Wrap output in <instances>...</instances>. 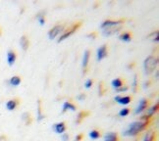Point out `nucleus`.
Instances as JSON below:
<instances>
[{"instance_id":"f257e3e1","label":"nucleus","mask_w":159,"mask_h":141,"mask_svg":"<svg viewBox=\"0 0 159 141\" xmlns=\"http://www.w3.org/2000/svg\"><path fill=\"white\" fill-rule=\"evenodd\" d=\"M148 126V121L143 120L134 121L131 124L128 125L125 130L122 132V136L124 137H136L140 132H143Z\"/></svg>"},{"instance_id":"f03ea898","label":"nucleus","mask_w":159,"mask_h":141,"mask_svg":"<svg viewBox=\"0 0 159 141\" xmlns=\"http://www.w3.org/2000/svg\"><path fill=\"white\" fill-rule=\"evenodd\" d=\"M158 66V59L154 56H148L146 57L143 61V71L145 75H150L154 73Z\"/></svg>"},{"instance_id":"7ed1b4c3","label":"nucleus","mask_w":159,"mask_h":141,"mask_svg":"<svg viewBox=\"0 0 159 141\" xmlns=\"http://www.w3.org/2000/svg\"><path fill=\"white\" fill-rule=\"evenodd\" d=\"M64 29H65V27L62 26V24H56V26H54L52 29L48 30V33H47L48 38L50 40H53L56 38L57 36H60L64 32Z\"/></svg>"},{"instance_id":"20e7f679","label":"nucleus","mask_w":159,"mask_h":141,"mask_svg":"<svg viewBox=\"0 0 159 141\" xmlns=\"http://www.w3.org/2000/svg\"><path fill=\"white\" fill-rule=\"evenodd\" d=\"M123 20H105L103 21L100 24V29H110L118 26H123Z\"/></svg>"},{"instance_id":"39448f33","label":"nucleus","mask_w":159,"mask_h":141,"mask_svg":"<svg viewBox=\"0 0 159 141\" xmlns=\"http://www.w3.org/2000/svg\"><path fill=\"white\" fill-rule=\"evenodd\" d=\"M79 27H80V24H74V26H73L71 29H67V30H64V32L62 33V34L59 36L58 40H57L58 43H60V42H62V41H64L66 39H68L72 34H74L76 33V30L78 29Z\"/></svg>"},{"instance_id":"423d86ee","label":"nucleus","mask_w":159,"mask_h":141,"mask_svg":"<svg viewBox=\"0 0 159 141\" xmlns=\"http://www.w3.org/2000/svg\"><path fill=\"white\" fill-rule=\"evenodd\" d=\"M148 99H146V98H142V99L139 101L136 109H134V115H142L143 113L145 112V110L148 109Z\"/></svg>"},{"instance_id":"0eeeda50","label":"nucleus","mask_w":159,"mask_h":141,"mask_svg":"<svg viewBox=\"0 0 159 141\" xmlns=\"http://www.w3.org/2000/svg\"><path fill=\"white\" fill-rule=\"evenodd\" d=\"M157 110H158V104H154V105L150 106L149 108H148L145 110V114H144V116H143L140 120H143V121H148V120L151 119L156 114Z\"/></svg>"},{"instance_id":"6e6552de","label":"nucleus","mask_w":159,"mask_h":141,"mask_svg":"<svg viewBox=\"0 0 159 141\" xmlns=\"http://www.w3.org/2000/svg\"><path fill=\"white\" fill-rule=\"evenodd\" d=\"M52 130H53V131L55 133L58 134V135H62L63 133L66 132L67 126H66L64 121H58V122H56V124H54L52 126Z\"/></svg>"},{"instance_id":"1a4fd4ad","label":"nucleus","mask_w":159,"mask_h":141,"mask_svg":"<svg viewBox=\"0 0 159 141\" xmlns=\"http://www.w3.org/2000/svg\"><path fill=\"white\" fill-rule=\"evenodd\" d=\"M108 55V51H107V46L106 44H103L100 47L97 48L96 50V60L100 62L103 59H105Z\"/></svg>"},{"instance_id":"9d476101","label":"nucleus","mask_w":159,"mask_h":141,"mask_svg":"<svg viewBox=\"0 0 159 141\" xmlns=\"http://www.w3.org/2000/svg\"><path fill=\"white\" fill-rule=\"evenodd\" d=\"M114 101L117 102V104L121 106H127L129 105L132 101V98L130 96H123V95H116L114 97Z\"/></svg>"},{"instance_id":"9b49d317","label":"nucleus","mask_w":159,"mask_h":141,"mask_svg":"<svg viewBox=\"0 0 159 141\" xmlns=\"http://www.w3.org/2000/svg\"><path fill=\"white\" fill-rule=\"evenodd\" d=\"M122 29V26H118V27H114V28H110V29H102V34L108 37V36H112L117 34Z\"/></svg>"},{"instance_id":"f8f14e48","label":"nucleus","mask_w":159,"mask_h":141,"mask_svg":"<svg viewBox=\"0 0 159 141\" xmlns=\"http://www.w3.org/2000/svg\"><path fill=\"white\" fill-rule=\"evenodd\" d=\"M16 60H17V55H16L15 51L8 50L7 54H6V61H7L8 66H10V67L14 66V64L16 63Z\"/></svg>"},{"instance_id":"ddd939ff","label":"nucleus","mask_w":159,"mask_h":141,"mask_svg":"<svg viewBox=\"0 0 159 141\" xmlns=\"http://www.w3.org/2000/svg\"><path fill=\"white\" fill-rule=\"evenodd\" d=\"M76 110H77V107L76 105H74L72 102L70 101H65L63 104H62V111H61V113L64 114L66 112H76Z\"/></svg>"},{"instance_id":"4468645a","label":"nucleus","mask_w":159,"mask_h":141,"mask_svg":"<svg viewBox=\"0 0 159 141\" xmlns=\"http://www.w3.org/2000/svg\"><path fill=\"white\" fill-rule=\"evenodd\" d=\"M89 58H90V52L89 50H84L83 54V58H82V68L84 71L87 70L89 62Z\"/></svg>"},{"instance_id":"2eb2a0df","label":"nucleus","mask_w":159,"mask_h":141,"mask_svg":"<svg viewBox=\"0 0 159 141\" xmlns=\"http://www.w3.org/2000/svg\"><path fill=\"white\" fill-rule=\"evenodd\" d=\"M21 82H22V79H21V77L19 76H13V77H11L8 79V82H7V83L10 85L11 87H18L21 84Z\"/></svg>"},{"instance_id":"dca6fc26","label":"nucleus","mask_w":159,"mask_h":141,"mask_svg":"<svg viewBox=\"0 0 159 141\" xmlns=\"http://www.w3.org/2000/svg\"><path fill=\"white\" fill-rule=\"evenodd\" d=\"M19 43H20V46H21L23 51H27L30 47V40L28 39V37L26 35L21 36V38L19 40Z\"/></svg>"},{"instance_id":"f3484780","label":"nucleus","mask_w":159,"mask_h":141,"mask_svg":"<svg viewBox=\"0 0 159 141\" xmlns=\"http://www.w3.org/2000/svg\"><path fill=\"white\" fill-rule=\"evenodd\" d=\"M45 119V116L44 114L42 113V110H41V103L40 101L39 100L38 101V107H36V121L39 122L42 121Z\"/></svg>"},{"instance_id":"a211bd4d","label":"nucleus","mask_w":159,"mask_h":141,"mask_svg":"<svg viewBox=\"0 0 159 141\" xmlns=\"http://www.w3.org/2000/svg\"><path fill=\"white\" fill-rule=\"evenodd\" d=\"M5 107L10 112L14 111V110H16V108L18 107V101L16 99H10V100H8L7 102H6Z\"/></svg>"},{"instance_id":"6ab92c4d","label":"nucleus","mask_w":159,"mask_h":141,"mask_svg":"<svg viewBox=\"0 0 159 141\" xmlns=\"http://www.w3.org/2000/svg\"><path fill=\"white\" fill-rule=\"evenodd\" d=\"M118 136L115 132H106L103 135V141H117Z\"/></svg>"},{"instance_id":"aec40b11","label":"nucleus","mask_w":159,"mask_h":141,"mask_svg":"<svg viewBox=\"0 0 159 141\" xmlns=\"http://www.w3.org/2000/svg\"><path fill=\"white\" fill-rule=\"evenodd\" d=\"M36 21L39 24V26H44L45 24V12L44 11H40L39 13L36 14V17H35Z\"/></svg>"},{"instance_id":"412c9836","label":"nucleus","mask_w":159,"mask_h":141,"mask_svg":"<svg viewBox=\"0 0 159 141\" xmlns=\"http://www.w3.org/2000/svg\"><path fill=\"white\" fill-rule=\"evenodd\" d=\"M119 39L126 43H130L132 41V34L130 33H122L119 35Z\"/></svg>"},{"instance_id":"4be33fe9","label":"nucleus","mask_w":159,"mask_h":141,"mask_svg":"<svg viewBox=\"0 0 159 141\" xmlns=\"http://www.w3.org/2000/svg\"><path fill=\"white\" fill-rule=\"evenodd\" d=\"M111 86H112V88H114L116 90V89L123 86V82H122L121 78H114L111 82Z\"/></svg>"},{"instance_id":"5701e85b","label":"nucleus","mask_w":159,"mask_h":141,"mask_svg":"<svg viewBox=\"0 0 159 141\" xmlns=\"http://www.w3.org/2000/svg\"><path fill=\"white\" fill-rule=\"evenodd\" d=\"M89 137L90 139H93V140H97V139H99V137H100V132L98 130H90L89 132Z\"/></svg>"},{"instance_id":"b1692460","label":"nucleus","mask_w":159,"mask_h":141,"mask_svg":"<svg viewBox=\"0 0 159 141\" xmlns=\"http://www.w3.org/2000/svg\"><path fill=\"white\" fill-rule=\"evenodd\" d=\"M129 114H130V109L127 108V107L122 108L118 112V116L121 118H125V117H127V116H129Z\"/></svg>"},{"instance_id":"393cba45","label":"nucleus","mask_w":159,"mask_h":141,"mask_svg":"<svg viewBox=\"0 0 159 141\" xmlns=\"http://www.w3.org/2000/svg\"><path fill=\"white\" fill-rule=\"evenodd\" d=\"M138 86H139V83H138V76L134 75V79H133V83H132V90H133V92H136Z\"/></svg>"},{"instance_id":"a878e982","label":"nucleus","mask_w":159,"mask_h":141,"mask_svg":"<svg viewBox=\"0 0 159 141\" xmlns=\"http://www.w3.org/2000/svg\"><path fill=\"white\" fill-rule=\"evenodd\" d=\"M30 119V115L29 113H24L22 115V121L25 122V124H29Z\"/></svg>"},{"instance_id":"bb28decb","label":"nucleus","mask_w":159,"mask_h":141,"mask_svg":"<svg viewBox=\"0 0 159 141\" xmlns=\"http://www.w3.org/2000/svg\"><path fill=\"white\" fill-rule=\"evenodd\" d=\"M93 79H91V78H88L87 81L84 82V87L87 88V89H89L91 86H93Z\"/></svg>"},{"instance_id":"cd10ccee","label":"nucleus","mask_w":159,"mask_h":141,"mask_svg":"<svg viewBox=\"0 0 159 141\" xmlns=\"http://www.w3.org/2000/svg\"><path fill=\"white\" fill-rule=\"evenodd\" d=\"M143 141H153V135H152L150 132L146 133L143 137Z\"/></svg>"},{"instance_id":"c85d7f7f","label":"nucleus","mask_w":159,"mask_h":141,"mask_svg":"<svg viewBox=\"0 0 159 141\" xmlns=\"http://www.w3.org/2000/svg\"><path fill=\"white\" fill-rule=\"evenodd\" d=\"M129 90V87L128 86H125V85H123L122 87H120V88H118V89H116L115 91L117 93H122V92H127V91Z\"/></svg>"},{"instance_id":"c756f323","label":"nucleus","mask_w":159,"mask_h":141,"mask_svg":"<svg viewBox=\"0 0 159 141\" xmlns=\"http://www.w3.org/2000/svg\"><path fill=\"white\" fill-rule=\"evenodd\" d=\"M61 136V140L62 141H70V136H69V134L68 133H63L62 135H60Z\"/></svg>"},{"instance_id":"7c9ffc66","label":"nucleus","mask_w":159,"mask_h":141,"mask_svg":"<svg viewBox=\"0 0 159 141\" xmlns=\"http://www.w3.org/2000/svg\"><path fill=\"white\" fill-rule=\"evenodd\" d=\"M84 99H85V94H84V93H81V94H79V95L77 96V100L80 101V102L84 101Z\"/></svg>"},{"instance_id":"2f4dec72","label":"nucleus","mask_w":159,"mask_h":141,"mask_svg":"<svg viewBox=\"0 0 159 141\" xmlns=\"http://www.w3.org/2000/svg\"><path fill=\"white\" fill-rule=\"evenodd\" d=\"M82 139H83V134H77V135L75 136V138H74V141H82Z\"/></svg>"},{"instance_id":"473e14b6","label":"nucleus","mask_w":159,"mask_h":141,"mask_svg":"<svg viewBox=\"0 0 159 141\" xmlns=\"http://www.w3.org/2000/svg\"><path fill=\"white\" fill-rule=\"evenodd\" d=\"M87 37H88L89 39H95L96 34H95V33H89V34L87 35Z\"/></svg>"},{"instance_id":"72a5a7b5","label":"nucleus","mask_w":159,"mask_h":141,"mask_svg":"<svg viewBox=\"0 0 159 141\" xmlns=\"http://www.w3.org/2000/svg\"><path fill=\"white\" fill-rule=\"evenodd\" d=\"M153 42H158V32H155V36L153 35V38H152Z\"/></svg>"}]
</instances>
